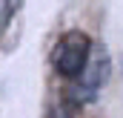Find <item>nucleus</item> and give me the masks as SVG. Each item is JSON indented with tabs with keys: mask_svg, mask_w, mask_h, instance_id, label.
Returning <instances> with one entry per match:
<instances>
[{
	"mask_svg": "<svg viewBox=\"0 0 123 118\" xmlns=\"http://www.w3.org/2000/svg\"><path fill=\"white\" fill-rule=\"evenodd\" d=\"M106 78H109V55L100 46H92L89 58H86V66L80 69V87L74 89L77 101H94L100 87L106 84Z\"/></svg>",
	"mask_w": 123,
	"mask_h": 118,
	"instance_id": "nucleus-2",
	"label": "nucleus"
},
{
	"mask_svg": "<svg viewBox=\"0 0 123 118\" xmlns=\"http://www.w3.org/2000/svg\"><path fill=\"white\" fill-rule=\"evenodd\" d=\"M49 118H66V115H49Z\"/></svg>",
	"mask_w": 123,
	"mask_h": 118,
	"instance_id": "nucleus-3",
	"label": "nucleus"
},
{
	"mask_svg": "<svg viewBox=\"0 0 123 118\" xmlns=\"http://www.w3.org/2000/svg\"><path fill=\"white\" fill-rule=\"evenodd\" d=\"M89 37L80 35V32H69L60 43L55 46V66L63 75H80V69L86 66V58H89Z\"/></svg>",
	"mask_w": 123,
	"mask_h": 118,
	"instance_id": "nucleus-1",
	"label": "nucleus"
}]
</instances>
